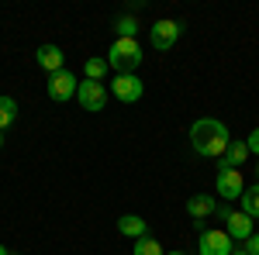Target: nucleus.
<instances>
[{
    "instance_id": "19",
    "label": "nucleus",
    "mask_w": 259,
    "mask_h": 255,
    "mask_svg": "<svg viewBox=\"0 0 259 255\" xmlns=\"http://www.w3.org/2000/svg\"><path fill=\"white\" fill-rule=\"evenodd\" d=\"M245 145H249V152H252V156H259V128H256L249 138H245Z\"/></svg>"
},
{
    "instance_id": "23",
    "label": "nucleus",
    "mask_w": 259,
    "mask_h": 255,
    "mask_svg": "<svg viewBox=\"0 0 259 255\" xmlns=\"http://www.w3.org/2000/svg\"><path fill=\"white\" fill-rule=\"evenodd\" d=\"M0 255H7V248H4V245H0Z\"/></svg>"
},
{
    "instance_id": "22",
    "label": "nucleus",
    "mask_w": 259,
    "mask_h": 255,
    "mask_svg": "<svg viewBox=\"0 0 259 255\" xmlns=\"http://www.w3.org/2000/svg\"><path fill=\"white\" fill-rule=\"evenodd\" d=\"M0 148H4V131H0Z\"/></svg>"
},
{
    "instance_id": "6",
    "label": "nucleus",
    "mask_w": 259,
    "mask_h": 255,
    "mask_svg": "<svg viewBox=\"0 0 259 255\" xmlns=\"http://www.w3.org/2000/svg\"><path fill=\"white\" fill-rule=\"evenodd\" d=\"M76 90H80V79L73 76L69 69H62L56 76H49V97L56 100V104H66L69 97H76Z\"/></svg>"
},
{
    "instance_id": "1",
    "label": "nucleus",
    "mask_w": 259,
    "mask_h": 255,
    "mask_svg": "<svg viewBox=\"0 0 259 255\" xmlns=\"http://www.w3.org/2000/svg\"><path fill=\"white\" fill-rule=\"evenodd\" d=\"M228 128L214 118H200L194 121V128H190V145H194V152L204 159H218L225 156V148H228Z\"/></svg>"
},
{
    "instance_id": "13",
    "label": "nucleus",
    "mask_w": 259,
    "mask_h": 255,
    "mask_svg": "<svg viewBox=\"0 0 259 255\" xmlns=\"http://www.w3.org/2000/svg\"><path fill=\"white\" fill-rule=\"evenodd\" d=\"M118 231L121 235H128V238H135V241H139V238H145L149 235V221H142L139 214H124L118 221Z\"/></svg>"
},
{
    "instance_id": "10",
    "label": "nucleus",
    "mask_w": 259,
    "mask_h": 255,
    "mask_svg": "<svg viewBox=\"0 0 259 255\" xmlns=\"http://www.w3.org/2000/svg\"><path fill=\"white\" fill-rule=\"evenodd\" d=\"M214 211H218V203H214V196H207V193H197V196L187 200V214L197 221L200 231H204V217H211Z\"/></svg>"
},
{
    "instance_id": "20",
    "label": "nucleus",
    "mask_w": 259,
    "mask_h": 255,
    "mask_svg": "<svg viewBox=\"0 0 259 255\" xmlns=\"http://www.w3.org/2000/svg\"><path fill=\"white\" fill-rule=\"evenodd\" d=\"M245 252H249V255H259V235L245 238Z\"/></svg>"
},
{
    "instance_id": "4",
    "label": "nucleus",
    "mask_w": 259,
    "mask_h": 255,
    "mask_svg": "<svg viewBox=\"0 0 259 255\" xmlns=\"http://www.w3.org/2000/svg\"><path fill=\"white\" fill-rule=\"evenodd\" d=\"M111 93H114L121 104H139L142 93H145V83H142L135 73H124V76H114V83H111Z\"/></svg>"
},
{
    "instance_id": "18",
    "label": "nucleus",
    "mask_w": 259,
    "mask_h": 255,
    "mask_svg": "<svg viewBox=\"0 0 259 255\" xmlns=\"http://www.w3.org/2000/svg\"><path fill=\"white\" fill-rule=\"evenodd\" d=\"M135 255H162V245L159 241H156V238H139V241H135Z\"/></svg>"
},
{
    "instance_id": "3",
    "label": "nucleus",
    "mask_w": 259,
    "mask_h": 255,
    "mask_svg": "<svg viewBox=\"0 0 259 255\" xmlns=\"http://www.w3.org/2000/svg\"><path fill=\"white\" fill-rule=\"evenodd\" d=\"M180 31H183V28H180L177 21L162 18V21H156V24L149 28V41H152V48H156V52H169V48L177 45Z\"/></svg>"
},
{
    "instance_id": "16",
    "label": "nucleus",
    "mask_w": 259,
    "mask_h": 255,
    "mask_svg": "<svg viewBox=\"0 0 259 255\" xmlns=\"http://www.w3.org/2000/svg\"><path fill=\"white\" fill-rule=\"evenodd\" d=\"M14 118H18V104L11 97H0V131H4L7 124H14Z\"/></svg>"
},
{
    "instance_id": "14",
    "label": "nucleus",
    "mask_w": 259,
    "mask_h": 255,
    "mask_svg": "<svg viewBox=\"0 0 259 255\" xmlns=\"http://www.w3.org/2000/svg\"><path fill=\"white\" fill-rule=\"evenodd\" d=\"M242 214L259 217V179L252 186H245V193H242Z\"/></svg>"
},
{
    "instance_id": "17",
    "label": "nucleus",
    "mask_w": 259,
    "mask_h": 255,
    "mask_svg": "<svg viewBox=\"0 0 259 255\" xmlns=\"http://www.w3.org/2000/svg\"><path fill=\"white\" fill-rule=\"evenodd\" d=\"M114 31H118V38H135V35H139V21L135 18H118L114 21Z\"/></svg>"
},
{
    "instance_id": "8",
    "label": "nucleus",
    "mask_w": 259,
    "mask_h": 255,
    "mask_svg": "<svg viewBox=\"0 0 259 255\" xmlns=\"http://www.w3.org/2000/svg\"><path fill=\"white\" fill-rule=\"evenodd\" d=\"M200 255H232V238L228 231H200V241H197Z\"/></svg>"
},
{
    "instance_id": "12",
    "label": "nucleus",
    "mask_w": 259,
    "mask_h": 255,
    "mask_svg": "<svg viewBox=\"0 0 259 255\" xmlns=\"http://www.w3.org/2000/svg\"><path fill=\"white\" fill-rule=\"evenodd\" d=\"M249 156H252V152H249V145L239 141V138H232V141H228V148H225V156H221V159H225L221 166H225V169H239Z\"/></svg>"
},
{
    "instance_id": "24",
    "label": "nucleus",
    "mask_w": 259,
    "mask_h": 255,
    "mask_svg": "<svg viewBox=\"0 0 259 255\" xmlns=\"http://www.w3.org/2000/svg\"><path fill=\"white\" fill-rule=\"evenodd\" d=\"M169 255H183V252H169Z\"/></svg>"
},
{
    "instance_id": "11",
    "label": "nucleus",
    "mask_w": 259,
    "mask_h": 255,
    "mask_svg": "<svg viewBox=\"0 0 259 255\" xmlns=\"http://www.w3.org/2000/svg\"><path fill=\"white\" fill-rule=\"evenodd\" d=\"M38 66L45 69V73H62L66 69V56H62V48L59 45H41L38 48Z\"/></svg>"
},
{
    "instance_id": "25",
    "label": "nucleus",
    "mask_w": 259,
    "mask_h": 255,
    "mask_svg": "<svg viewBox=\"0 0 259 255\" xmlns=\"http://www.w3.org/2000/svg\"><path fill=\"white\" fill-rule=\"evenodd\" d=\"M256 169H259V166H256Z\"/></svg>"
},
{
    "instance_id": "21",
    "label": "nucleus",
    "mask_w": 259,
    "mask_h": 255,
    "mask_svg": "<svg viewBox=\"0 0 259 255\" xmlns=\"http://www.w3.org/2000/svg\"><path fill=\"white\" fill-rule=\"evenodd\" d=\"M232 255H249V252H245V248H235V252H232Z\"/></svg>"
},
{
    "instance_id": "9",
    "label": "nucleus",
    "mask_w": 259,
    "mask_h": 255,
    "mask_svg": "<svg viewBox=\"0 0 259 255\" xmlns=\"http://www.w3.org/2000/svg\"><path fill=\"white\" fill-rule=\"evenodd\" d=\"M225 231H228V238H239V241L256 235L252 231V217L242 214V211H225Z\"/></svg>"
},
{
    "instance_id": "15",
    "label": "nucleus",
    "mask_w": 259,
    "mask_h": 255,
    "mask_svg": "<svg viewBox=\"0 0 259 255\" xmlns=\"http://www.w3.org/2000/svg\"><path fill=\"white\" fill-rule=\"evenodd\" d=\"M107 69H111V66H107V59H97V56H94V59H87V66H83L87 79H94V83H100V79L107 76Z\"/></svg>"
},
{
    "instance_id": "7",
    "label": "nucleus",
    "mask_w": 259,
    "mask_h": 255,
    "mask_svg": "<svg viewBox=\"0 0 259 255\" xmlns=\"http://www.w3.org/2000/svg\"><path fill=\"white\" fill-rule=\"evenodd\" d=\"M214 186H218V193L225 196V200H242V193H245L242 173H239V169H225V166L218 169V179H214Z\"/></svg>"
},
{
    "instance_id": "2",
    "label": "nucleus",
    "mask_w": 259,
    "mask_h": 255,
    "mask_svg": "<svg viewBox=\"0 0 259 255\" xmlns=\"http://www.w3.org/2000/svg\"><path fill=\"white\" fill-rule=\"evenodd\" d=\"M107 66L124 76V73H135L142 66V45L135 38H118L111 48H107Z\"/></svg>"
},
{
    "instance_id": "5",
    "label": "nucleus",
    "mask_w": 259,
    "mask_h": 255,
    "mask_svg": "<svg viewBox=\"0 0 259 255\" xmlns=\"http://www.w3.org/2000/svg\"><path fill=\"white\" fill-rule=\"evenodd\" d=\"M76 100H80V107H83V111L97 114V111H104V104H107V90H104V83L83 79V83H80V90H76Z\"/></svg>"
}]
</instances>
